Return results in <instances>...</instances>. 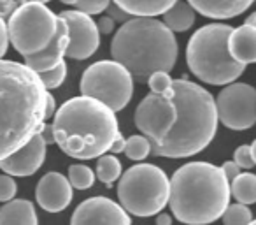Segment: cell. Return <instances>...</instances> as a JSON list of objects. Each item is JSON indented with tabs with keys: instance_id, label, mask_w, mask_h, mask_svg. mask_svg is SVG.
I'll use <instances>...</instances> for the list:
<instances>
[{
	"instance_id": "obj_15",
	"label": "cell",
	"mask_w": 256,
	"mask_h": 225,
	"mask_svg": "<svg viewBox=\"0 0 256 225\" xmlns=\"http://www.w3.org/2000/svg\"><path fill=\"white\" fill-rule=\"evenodd\" d=\"M36 200L48 213H60L72 202V185L62 172H48L36 186Z\"/></svg>"
},
{
	"instance_id": "obj_26",
	"label": "cell",
	"mask_w": 256,
	"mask_h": 225,
	"mask_svg": "<svg viewBox=\"0 0 256 225\" xmlns=\"http://www.w3.org/2000/svg\"><path fill=\"white\" fill-rule=\"evenodd\" d=\"M223 225H249L252 221V211L246 204H228L223 213Z\"/></svg>"
},
{
	"instance_id": "obj_7",
	"label": "cell",
	"mask_w": 256,
	"mask_h": 225,
	"mask_svg": "<svg viewBox=\"0 0 256 225\" xmlns=\"http://www.w3.org/2000/svg\"><path fill=\"white\" fill-rule=\"evenodd\" d=\"M170 195V179L154 164L126 169L118 183V200L128 214L153 216L164 211Z\"/></svg>"
},
{
	"instance_id": "obj_6",
	"label": "cell",
	"mask_w": 256,
	"mask_h": 225,
	"mask_svg": "<svg viewBox=\"0 0 256 225\" xmlns=\"http://www.w3.org/2000/svg\"><path fill=\"white\" fill-rule=\"evenodd\" d=\"M230 34L232 27L224 23H209L192 36L186 46V64L200 81L226 86L246 71V65L235 62L228 51Z\"/></svg>"
},
{
	"instance_id": "obj_33",
	"label": "cell",
	"mask_w": 256,
	"mask_h": 225,
	"mask_svg": "<svg viewBox=\"0 0 256 225\" xmlns=\"http://www.w3.org/2000/svg\"><path fill=\"white\" fill-rule=\"evenodd\" d=\"M9 48V34H8V22L0 18V60L8 53Z\"/></svg>"
},
{
	"instance_id": "obj_2",
	"label": "cell",
	"mask_w": 256,
	"mask_h": 225,
	"mask_svg": "<svg viewBox=\"0 0 256 225\" xmlns=\"http://www.w3.org/2000/svg\"><path fill=\"white\" fill-rule=\"evenodd\" d=\"M54 144L79 160L98 158L109 151L120 134L116 113L92 97H72L60 106L53 120Z\"/></svg>"
},
{
	"instance_id": "obj_32",
	"label": "cell",
	"mask_w": 256,
	"mask_h": 225,
	"mask_svg": "<svg viewBox=\"0 0 256 225\" xmlns=\"http://www.w3.org/2000/svg\"><path fill=\"white\" fill-rule=\"evenodd\" d=\"M106 11H107V15H109V18H112V20H114V23L120 22L121 25H123L124 22H128V20L132 18V16L128 15V13H124L121 8H118V6L114 4V2H110L109 8H107Z\"/></svg>"
},
{
	"instance_id": "obj_17",
	"label": "cell",
	"mask_w": 256,
	"mask_h": 225,
	"mask_svg": "<svg viewBox=\"0 0 256 225\" xmlns=\"http://www.w3.org/2000/svg\"><path fill=\"white\" fill-rule=\"evenodd\" d=\"M228 51L238 64H256V27L244 23L237 29H232L228 37Z\"/></svg>"
},
{
	"instance_id": "obj_11",
	"label": "cell",
	"mask_w": 256,
	"mask_h": 225,
	"mask_svg": "<svg viewBox=\"0 0 256 225\" xmlns=\"http://www.w3.org/2000/svg\"><path fill=\"white\" fill-rule=\"evenodd\" d=\"M178 120V107L174 99L156 93H148L136 109L134 122L144 137L151 143V148L158 146L165 139Z\"/></svg>"
},
{
	"instance_id": "obj_38",
	"label": "cell",
	"mask_w": 256,
	"mask_h": 225,
	"mask_svg": "<svg viewBox=\"0 0 256 225\" xmlns=\"http://www.w3.org/2000/svg\"><path fill=\"white\" fill-rule=\"evenodd\" d=\"M40 137L44 139V143L46 144H54V132H53V125H48V123H44L42 129H40Z\"/></svg>"
},
{
	"instance_id": "obj_34",
	"label": "cell",
	"mask_w": 256,
	"mask_h": 225,
	"mask_svg": "<svg viewBox=\"0 0 256 225\" xmlns=\"http://www.w3.org/2000/svg\"><path fill=\"white\" fill-rule=\"evenodd\" d=\"M221 171H223V174H224V178L228 179V181H234L235 178H237L238 174H240V167H238L237 164H235L234 160H226L223 165H221Z\"/></svg>"
},
{
	"instance_id": "obj_45",
	"label": "cell",
	"mask_w": 256,
	"mask_h": 225,
	"mask_svg": "<svg viewBox=\"0 0 256 225\" xmlns=\"http://www.w3.org/2000/svg\"><path fill=\"white\" fill-rule=\"evenodd\" d=\"M249 225H256V220H252V221H251V223H249Z\"/></svg>"
},
{
	"instance_id": "obj_40",
	"label": "cell",
	"mask_w": 256,
	"mask_h": 225,
	"mask_svg": "<svg viewBox=\"0 0 256 225\" xmlns=\"http://www.w3.org/2000/svg\"><path fill=\"white\" fill-rule=\"evenodd\" d=\"M156 225H172V214L170 213H158Z\"/></svg>"
},
{
	"instance_id": "obj_30",
	"label": "cell",
	"mask_w": 256,
	"mask_h": 225,
	"mask_svg": "<svg viewBox=\"0 0 256 225\" xmlns=\"http://www.w3.org/2000/svg\"><path fill=\"white\" fill-rule=\"evenodd\" d=\"M16 192H18V185H16L14 178L9 174L0 176V202H9V200H12Z\"/></svg>"
},
{
	"instance_id": "obj_41",
	"label": "cell",
	"mask_w": 256,
	"mask_h": 225,
	"mask_svg": "<svg viewBox=\"0 0 256 225\" xmlns=\"http://www.w3.org/2000/svg\"><path fill=\"white\" fill-rule=\"evenodd\" d=\"M251 155H252V160H254V165H256V139L252 141V144H251Z\"/></svg>"
},
{
	"instance_id": "obj_31",
	"label": "cell",
	"mask_w": 256,
	"mask_h": 225,
	"mask_svg": "<svg viewBox=\"0 0 256 225\" xmlns=\"http://www.w3.org/2000/svg\"><path fill=\"white\" fill-rule=\"evenodd\" d=\"M234 162L240 169L254 167V160H252V155H251V146H248V144H242V146H238L237 150H235V153H234Z\"/></svg>"
},
{
	"instance_id": "obj_8",
	"label": "cell",
	"mask_w": 256,
	"mask_h": 225,
	"mask_svg": "<svg viewBox=\"0 0 256 225\" xmlns=\"http://www.w3.org/2000/svg\"><path fill=\"white\" fill-rule=\"evenodd\" d=\"M58 15L46 4L26 2L18 6L8 20L9 43L20 55L30 57L42 51L56 34Z\"/></svg>"
},
{
	"instance_id": "obj_4",
	"label": "cell",
	"mask_w": 256,
	"mask_h": 225,
	"mask_svg": "<svg viewBox=\"0 0 256 225\" xmlns=\"http://www.w3.org/2000/svg\"><path fill=\"white\" fill-rule=\"evenodd\" d=\"M174 102L178 120L170 132L151 153L167 158H186L206 150L218 132L216 99L200 85L188 79H174Z\"/></svg>"
},
{
	"instance_id": "obj_35",
	"label": "cell",
	"mask_w": 256,
	"mask_h": 225,
	"mask_svg": "<svg viewBox=\"0 0 256 225\" xmlns=\"http://www.w3.org/2000/svg\"><path fill=\"white\" fill-rule=\"evenodd\" d=\"M16 9H18V0H0V18L2 20H9Z\"/></svg>"
},
{
	"instance_id": "obj_21",
	"label": "cell",
	"mask_w": 256,
	"mask_h": 225,
	"mask_svg": "<svg viewBox=\"0 0 256 225\" xmlns=\"http://www.w3.org/2000/svg\"><path fill=\"white\" fill-rule=\"evenodd\" d=\"M195 9L186 0H178L168 11L164 13V23L172 32H186L195 23Z\"/></svg>"
},
{
	"instance_id": "obj_39",
	"label": "cell",
	"mask_w": 256,
	"mask_h": 225,
	"mask_svg": "<svg viewBox=\"0 0 256 225\" xmlns=\"http://www.w3.org/2000/svg\"><path fill=\"white\" fill-rule=\"evenodd\" d=\"M54 113H56V102H54V97L48 92L46 93V120L54 116Z\"/></svg>"
},
{
	"instance_id": "obj_1",
	"label": "cell",
	"mask_w": 256,
	"mask_h": 225,
	"mask_svg": "<svg viewBox=\"0 0 256 225\" xmlns=\"http://www.w3.org/2000/svg\"><path fill=\"white\" fill-rule=\"evenodd\" d=\"M46 93L37 72L20 62L0 60V160L40 132Z\"/></svg>"
},
{
	"instance_id": "obj_12",
	"label": "cell",
	"mask_w": 256,
	"mask_h": 225,
	"mask_svg": "<svg viewBox=\"0 0 256 225\" xmlns=\"http://www.w3.org/2000/svg\"><path fill=\"white\" fill-rule=\"evenodd\" d=\"M62 20H65L68 27V48L65 57L72 60H86L100 46V32L96 29V22L90 15L81 11H62Z\"/></svg>"
},
{
	"instance_id": "obj_29",
	"label": "cell",
	"mask_w": 256,
	"mask_h": 225,
	"mask_svg": "<svg viewBox=\"0 0 256 225\" xmlns=\"http://www.w3.org/2000/svg\"><path fill=\"white\" fill-rule=\"evenodd\" d=\"M110 2H112V0H78V2H76V9L84 13V15L93 16V15H100V13L106 11Z\"/></svg>"
},
{
	"instance_id": "obj_43",
	"label": "cell",
	"mask_w": 256,
	"mask_h": 225,
	"mask_svg": "<svg viewBox=\"0 0 256 225\" xmlns=\"http://www.w3.org/2000/svg\"><path fill=\"white\" fill-rule=\"evenodd\" d=\"M18 2H22V4H26V2H39V4H46V2H50V0H18Z\"/></svg>"
},
{
	"instance_id": "obj_23",
	"label": "cell",
	"mask_w": 256,
	"mask_h": 225,
	"mask_svg": "<svg viewBox=\"0 0 256 225\" xmlns=\"http://www.w3.org/2000/svg\"><path fill=\"white\" fill-rule=\"evenodd\" d=\"M121 162L116 155H102L98 157V162H96V178L102 183H106L107 186H112V183L116 181L118 178H121Z\"/></svg>"
},
{
	"instance_id": "obj_5",
	"label": "cell",
	"mask_w": 256,
	"mask_h": 225,
	"mask_svg": "<svg viewBox=\"0 0 256 225\" xmlns=\"http://www.w3.org/2000/svg\"><path fill=\"white\" fill-rule=\"evenodd\" d=\"M230 181L210 162H188L170 178L168 206L186 225H209L223 216L230 204Z\"/></svg>"
},
{
	"instance_id": "obj_14",
	"label": "cell",
	"mask_w": 256,
	"mask_h": 225,
	"mask_svg": "<svg viewBox=\"0 0 256 225\" xmlns=\"http://www.w3.org/2000/svg\"><path fill=\"white\" fill-rule=\"evenodd\" d=\"M46 146L48 144L44 143L40 134H36L25 146H22L4 160H0V169L6 174L20 176V178L36 174L46 160Z\"/></svg>"
},
{
	"instance_id": "obj_18",
	"label": "cell",
	"mask_w": 256,
	"mask_h": 225,
	"mask_svg": "<svg viewBox=\"0 0 256 225\" xmlns=\"http://www.w3.org/2000/svg\"><path fill=\"white\" fill-rule=\"evenodd\" d=\"M195 13L210 20H230L242 15L254 0H186Z\"/></svg>"
},
{
	"instance_id": "obj_27",
	"label": "cell",
	"mask_w": 256,
	"mask_h": 225,
	"mask_svg": "<svg viewBox=\"0 0 256 225\" xmlns=\"http://www.w3.org/2000/svg\"><path fill=\"white\" fill-rule=\"evenodd\" d=\"M172 81L168 72H154L148 78V86H150L151 93H156V95H164L172 99L174 97V90H172Z\"/></svg>"
},
{
	"instance_id": "obj_3",
	"label": "cell",
	"mask_w": 256,
	"mask_h": 225,
	"mask_svg": "<svg viewBox=\"0 0 256 225\" xmlns=\"http://www.w3.org/2000/svg\"><path fill=\"white\" fill-rule=\"evenodd\" d=\"M178 39L164 22L146 16H132L116 30L110 43V57L134 79L148 81L154 72H168L178 62Z\"/></svg>"
},
{
	"instance_id": "obj_25",
	"label": "cell",
	"mask_w": 256,
	"mask_h": 225,
	"mask_svg": "<svg viewBox=\"0 0 256 225\" xmlns=\"http://www.w3.org/2000/svg\"><path fill=\"white\" fill-rule=\"evenodd\" d=\"M123 153L126 155L130 160L140 162L151 153V143L148 141V137L142 136V134H140V136H130L126 139Z\"/></svg>"
},
{
	"instance_id": "obj_28",
	"label": "cell",
	"mask_w": 256,
	"mask_h": 225,
	"mask_svg": "<svg viewBox=\"0 0 256 225\" xmlns=\"http://www.w3.org/2000/svg\"><path fill=\"white\" fill-rule=\"evenodd\" d=\"M39 78H40V81H42V85L46 90L58 88V86L65 81V78H67V64H65V60L62 62V64H58L56 67L50 69V71L40 72Z\"/></svg>"
},
{
	"instance_id": "obj_13",
	"label": "cell",
	"mask_w": 256,
	"mask_h": 225,
	"mask_svg": "<svg viewBox=\"0 0 256 225\" xmlns=\"http://www.w3.org/2000/svg\"><path fill=\"white\" fill-rule=\"evenodd\" d=\"M70 225H132V220L116 200L96 195L82 200L76 207Z\"/></svg>"
},
{
	"instance_id": "obj_16",
	"label": "cell",
	"mask_w": 256,
	"mask_h": 225,
	"mask_svg": "<svg viewBox=\"0 0 256 225\" xmlns=\"http://www.w3.org/2000/svg\"><path fill=\"white\" fill-rule=\"evenodd\" d=\"M67 48H68V27L65 23V20H62L58 16L56 34L51 39V43L42 51H39V53L25 57V65L32 69L34 72H37V74L46 72L64 62Z\"/></svg>"
},
{
	"instance_id": "obj_19",
	"label": "cell",
	"mask_w": 256,
	"mask_h": 225,
	"mask_svg": "<svg viewBox=\"0 0 256 225\" xmlns=\"http://www.w3.org/2000/svg\"><path fill=\"white\" fill-rule=\"evenodd\" d=\"M0 225H39L36 206L26 199L9 200L0 207Z\"/></svg>"
},
{
	"instance_id": "obj_22",
	"label": "cell",
	"mask_w": 256,
	"mask_h": 225,
	"mask_svg": "<svg viewBox=\"0 0 256 225\" xmlns=\"http://www.w3.org/2000/svg\"><path fill=\"white\" fill-rule=\"evenodd\" d=\"M230 193L237 202L240 204H254L256 202V174L252 172H240L234 181L230 183Z\"/></svg>"
},
{
	"instance_id": "obj_37",
	"label": "cell",
	"mask_w": 256,
	"mask_h": 225,
	"mask_svg": "<svg viewBox=\"0 0 256 225\" xmlns=\"http://www.w3.org/2000/svg\"><path fill=\"white\" fill-rule=\"evenodd\" d=\"M124 144H126V139L123 137V134H118V137L114 139V143L110 144V148H109V151L112 155H120L121 151H124Z\"/></svg>"
},
{
	"instance_id": "obj_10",
	"label": "cell",
	"mask_w": 256,
	"mask_h": 225,
	"mask_svg": "<svg viewBox=\"0 0 256 225\" xmlns=\"http://www.w3.org/2000/svg\"><path fill=\"white\" fill-rule=\"evenodd\" d=\"M216 109L226 129H251L256 123V88L248 83H230L218 93Z\"/></svg>"
},
{
	"instance_id": "obj_24",
	"label": "cell",
	"mask_w": 256,
	"mask_h": 225,
	"mask_svg": "<svg viewBox=\"0 0 256 225\" xmlns=\"http://www.w3.org/2000/svg\"><path fill=\"white\" fill-rule=\"evenodd\" d=\"M68 181H70L72 188L78 190H88L95 183V172L82 164H74L68 167Z\"/></svg>"
},
{
	"instance_id": "obj_42",
	"label": "cell",
	"mask_w": 256,
	"mask_h": 225,
	"mask_svg": "<svg viewBox=\"0 0 256 225\" xmlns=\"http://www.w3.org/2000/svg\"><path fill=\"white\" fill-rule=\"evenodd\" d=\"M246 23H251V25H254V27H256V13H252V15L249 16L248 20H246Z\"/></svg>"
},
{
	"instance_id": "obj_20",
	"label": "cell",
	"mask_w": 256,
	"mask_h": 225,
	"mask_svg": "<svg viewBox=\"0 0 256 225\" xmlns=\"http://www.w3.org/2000/svg\"><path fill=\"white\" fill-rule=\"evenodd\" d=\"M112 2L130 16L156 18L158 15L168 11L178 0H112Z\"/></svg>"
},
{
	"instance_id": "obj_9",
	"label": "cell",
	"mask_w": 256,
	"mask_h": 225,
	"mask_svg": "<svg viewBox=\"0 0 256 225\" xmlns=\"http://www.w3.org/2000/svg\"><path fill=\"white\" fill-rule=\"evenodd\" d=\"M79 90L81 95L96 99L114 113H118L132 100L134 78L118 62L100 60L82 72Z\"/></svg>"
},
{
	"instance_id": "obj_44",
	"label": "cell",
	"mask_w": 256,
	"mask_h": 225,
	"mask_svg": "<svg viewBox=\"0 0 256 225\" xmlns=\"http://www.w3.org/2000/svg\"><path fill=\"white\" fill-rule=\"evenodd\" d=\"M62 2H64V4H68V6H76L78 0H62Z\"/></svg>"
},
{
	"instance_id": "obj_36",
	"label": "cell",
	"mask_w": 256,
	"mask_h": 225,
	"mask_svg": "<svg viewBox=\"0 0 256 225\" xmlns=\"http://www.w3.org/2000/svg\"><path fill=\"white\" fill-rule=\"evenodd\" d=\"M96 29H98V32L104 34V36L112 34L114 32V20L109 18V16H102V18L96 22Z\"/></svg>"
}]
</instances>
